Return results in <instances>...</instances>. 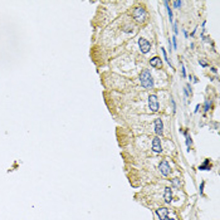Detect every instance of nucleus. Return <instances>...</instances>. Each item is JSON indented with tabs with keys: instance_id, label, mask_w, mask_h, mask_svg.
Returning a JSON list of instances; mask_svg holds the SVG:
<instances>
[{
	"instance_id": "obj_1",
	"label": "nucleus",
	"mask_w": 220,
	"mask_h": 220,
	"mask_svg": "<svg viewBox=\"0 0 220 220\" xmlns=\"http://www.w3.org/2000/svg\"><path fill=\"white\" fill-rule=\"evenodd\" d=\"M140 82L143 88H152L154 87V78L151 75V72L148 69H143L140 74Z\"/></svg>"
},
{
	"instance_id": "obj_2",
	"label": "nucleus",
	"mask_w": 220,
	"mask_h": 220,
	"mask_svg": "<svg viewBox=\"0 0 220 220\" xmlns=\"http://www.w3.org/2000/svg\"><path fill=\"white\" fill-rule=\"evenodd\" d=\"M146 15H147V13L142 6H137V8L133 10V18L138 23H143L145 19H146Z\"/></svg>"
},
{
	"instance_id": "obj_3",
	"label": "nucleus",
	"mask_w": 220,
	"mask_h": 220,
	"mask_svg": "<svg viewBox=\"0 0 220 220\" xmlns=\"http://www.w3.org/2000/svg\"><path fill=\"white\" fill-rule=\"evenodd\" d=\"M148 108L152 112H157V111H159L160 104H159V99H157L156 94H150V96H148Z\"/></svg>"
},
{
	"instance_id": "obj_4",
	"label": "nucleus",
	"mask_w": 220,
	"mask_h": 220,
	"mask_svg": "<svg viewBox=\"0 0 220 220\" xmlns=\"http://www.w3.org/2000/svg\"><path fill=\"white\" fill-rule=\"evenodd\" d=\"M138 47H140L141 53L147 54L150 52V49H151V44H150V42L147 39H145V38H140V39H138Z\"/></svg>"
},
{
	"instance_id": "obj_5",
	"label": "nucleus",
	"mask_w": 220,
	"mask_h": 220,
	"mask_svg": "<svg viewBox=\"0 0 220 220\" xmlns=\"http://www.w3.org/2000/svg\"><path fill=\"white\" fill-rule=\"evenodd\" d=\"M159 170H160V172H161L162 176H169L170 172H171V167H170L167 161H162L159 165Z\"/></svg>"
},
{
	"instance_id": "obj_6",
	"label": "nucleus",
	"mask_w": 220,
	"mask_h": 220,
	"mask_svg": "<svg viewBox=\"0 0 220 220\" xmlns=\"http://www.w3.org/2000/svg\"><path fill=\"white\" fill-rule=\"evenodd\" d=\"M152 151H154L155 154H160V152H162L161 140H160L159 136L154 137V140H152Z\"/></svg>"
},
{
	"instance_id": "obj_7",
	"label": "nucleus",
	"mask_w": 220,
	"mask_h": 220,
	"mask_svg": "<svg viewBox=\"0 0 220 220\" xmlns=\"http://www.w3.org/2000/svg\"><path fill=\"white\" fill-rule=\"evenodd\" d=\"M155 132L157 136H162V133H163V122L161 118L155 119Z\"/></svg>"
},
{
	"instance_id": "obj_8",
	"label": "nucleus",
	"mask_w": 220,
	"mask_h": 220,
	"mask_svg": "<svg viewBox=\"0 0 220 220\" xmlns=\"http://www.w3.org/2000/svg\"><path fill=\"white\" fill-rule=\"evenodd\" d=\"M156 215L159 216L160 220H167L169 209H167V207H160V209L156 210Z\"/></svg>"
},
{
	"instance_id": "obj_9",
	"label": "nucleus",
	"mask_w": 220,
	"mask_h": 220,
	"mask_svg": "<svg viewBox=\"0 0 220 220\" xmlns=\"http://www.w3.org/2000/svg\"><path fill=\"white\" fill-rule=\"evenodd\" d=\"M163 199H165V201L167 204H171V201H172V190H171V187H165Z\"/></svg>"
},
{
	"instance_id": "obj_10",
	"label": "nucleus",
	"mask_w": 220,
	"mask_h": 220,
	"mask_svg": "<svg viewBox=\"0 0 220 220\" xmlns=\"http://www.w3.org/2000/svg\"><path fill=\"white\" fill-rule=\"evenodd\" d=\"M150 64L154 68H162V59L160 57H154V58L150 60Z\"/></svg>"
},
{
	"instance_id": "obj_11",
	"label": "nucleus",
	"mask_w": 220,
	"mask_h": 220,
	"mask_svg": "<svg viewBox=\"0 0 220 220\" xmlns=\"http://www.w3.org/2000/svg\"><path fill=\"white\" fill-rule=\"evenodd\" d=\"M199 170H201V171H210V170H211L210 160L206 159V160L204 161V163H201V165L199 166Z\"/></svg>"
},
{
	"instance_id": "obj_12",
	"label": "nucleus",
	"mask_w": 220,
	"mask_h": 220,
	"mask_svg": "<svg viewBox=\"0 0 220 220\" xmlns=\"http://www.w3.org/2000/svg\"><path fill=\"white\" fill-rule=\"evenodd\" d=\"M163 4H165V6H166V9H167V14H169V20H170V23H174V15H172V10H171V8H170V3L169 1H163Z\"/></svg>"
},
{
	"instance_id": "obj_13",
	"label": "nucleus",
	"mask_w": 220,
	"mask_h": 220,
	"mask_svg": "<svg viewBox=\"0 0 220 220\" xmlns=\"http://www.w3.org/2000/svg\"><path fill=\"white\" fill-rule=\"evenodd\" d=\"M184 135H185V137H186V146H187V151H190V146H191V143H192V140H191L190 135H189L186 131L184 132Z\"/></svg>"
},
{
	"instance_id": "obj_14",
	"label": "nucleus",
	"mask_w": 220,
	"mask_h": 220,
	"mask_svg": "<svg viewBox=\"0 0 220 220\" xmlns=\"http://www.w3.org/2000/svg\"><path fill=\"white\" fill-rule=\"evenodd\" d=\"M211 106H213V102L210 99H207L206 102H205V104H204V111L205 112H207V111H210V108H211Z\"/></svg>"
},
{
	"instance_id": "obj_15",
	"label": "nucleus",
	"mask_w": 220,
	"mask_h": 220,
	"mask_svg": "<svg viewBox=\"0 0 220 220\" xmlns=\"http://www.w3.org/2000/svg\"><path fill=\"white\" fill-rule=\"evenodd\" d=\"M170 181H171V184L175 187H180L181 186V180H179V179H172V180H170Z\"/></svg>"
},
{
	"instance_id": "obj_16",
	"label": "nucleus",
	"mask_w": 220,
	"mask_h": 220,
	"mask_svg": "<svg viewBox=\"0 0 220 220\" xmlns=\"http://www.w3.org/2000/svg\"><path fill=\"white\" fill-rule=\"evenodd\" d=\"M161 52H162V54H163V59H165L167 64H169L170 67H171V62H170V60L167 59V54H166V50H165V48H161Z\"/></svg>"
},
{
	"instance_id": "obj_17",
	"label": "nucleus",
	"mask_w": 220,
	"mask_h": 220,
	"mask_svg": "<svg viewBox=\"0 0 220 220\" xmlns=\"http://www.w3.org/2000/svg\"><path fill=\"white\" fill-rule=\"evenodd\" d=\"M204 187H205V181H203L200 184V186H199V192H200V195H203V192H204Z\"/></svg>"
},
{
	"instance_id": "obj_18",
	"label": "nucleus",
	"mask_w": 220,
	"mask_h": 220,
	"mask_svg": "<svg viewBox=\"0 0 220 220\" xmlns=\"http://www.w3.org/2000/svg\"><path fill=\"white\" fill-rule=\"evenodd\" d=\"M172 48L174 49H177V40H176V37H172Z\"/></svg>"
},
{
	"instance_id": "obj_19",
	"label": "nucleus",
	"mask_w": 220,
	"mask_h": 220,
	"mask_svg": "<svg viewBox=\"0 0 220 220\" xmlns=\"http://www.w3.org/2000/svg\"><path fill=\"white\" fill-rule=\"evenodd\" d=\"M172 29H174V33L177 34L179 33V29H177V23H172Z\"/></svg>"
},
{
	"instance_id": "obj_20",
	"label": "nucleus",
	"mask_w": 220,
	"mask_h": 220,
	"mask_svg": "<svg viewBox=\"0 0 220 220\" xmlns=\"http://www.w3.org/2000/svg\"><path fill=\"white\" fill-rule=\"evenodd\" d=\"M172 5H174V8L177 9V8H180V6L182 5V1H174V3H172Z\"/></svg>"
},
{
	"instance_id": "obj_21",
	"label": "nucleus",
	"mask_w": 220,
	"mask_h": 220,
	"mask_svg": "<svg viewBox=\"0 0 220 220\" xmlns=\"http://www.w3.org/2000/svg\"><path fill=\"white\" fill-rule=\"evenodd\" d=\"M181 72H182V77L186 78V69H185V67H184L182 63H181Z\"/></svg>"
},
{
	"instance_id": "obj_22",
	"label": "nucleus",
	"mask_w": 220,
	"mask_h": 220,
	"mask_svg": "<svg viewBox=\"0 0 220 220\" xmlns=\"http://www.w3.org/2000/svg\"><path fill=\"white\" fill-rule=\"evenodd\" d=\"M171 104H172V112L175 113L176 112V103H175V101H174L172 97H171Z\"/></svg>"
},
{
	"instance_id": "obj_23",
	"label": "nucleus",
	"mask_w": 220,
	"mask_h": 220,
	"mask_svg": "<svg viewBox=\"0 0 220 220\" xmlns=\"http://www.w3.org/2000/svg\"><path fill=\"white\" fill-rule=\"evenodd\" d=\"M199 63H200V64L203 66V67H207V63H206L204 59H200V60H199Z\"/></svg>"
},
{
	"instance_id": "obj_24",
	"label": "nucleus",
	"mask_w": 220,
	"mask_h": 220,
	"mask_svg": "<svg viewBox=\"0 0 220 220\" xmlns=\"http://www.w3.org/2000/svg\"><path fill=\"white\" fill-rule=\"evenodd\" d=\"M131 30H132V27H131V28H130V27H126V29H125L126 33H128V31H131Z\"/></svg>"
},
{
	"instance_id": "obj_25",
	"label": "nucleus",
	"mask_w": 220,
	"mask_h": 220,
	"mask_svg": "<svg viewBox=\"0 0 220 220\" xmlns=\"http://www.w3.org/2000/svg\"><path fill=\"white\" fill-rule=\"evenodd\" d=\"M182 33H184V35H185V37H186V38H187V37H189V34H187V31H186V30H185V29H184V30H182Z\"/></svg>"
},
{
	"instance_id": "obj_26",
	"label": "nucleus",
	"mask_w": 220,
	"mask_h": 220,
	"mask_svg": "<svg viewBox=\"0 0 220 220\" xmlns=\"http://www.w3.org/2000/svg\"><path fill=\"white\" fill-rule=\"evenodd\" d=\"M169 48H170V52H171V40L169 39Z\"/></svg>"
},
{
	"instance_id": "obj_27",
	"label": "nucleus",
	"mask_w": 220,
	"mask_h": 220,
	"mask_svg": "<svg viewBox=\"0 0 220 220\" xmlns=\"http://www.w3.org/2000/svg\"><path fill=\"white\" fill-rule=\"evenodd\" d=\"M199 108H200V104H198V106H196V108H195V112H198V111H199Z\"/></svg>"
},
{
	"instance_id": "obj_28",
	"label": "nucleus",
	"mask_w": 220,
	"mask_h": 220,
	"mask_svg": "<svg viewBox=\"0 0 220 220\" xmlns=\"http://www.w3.org/2000/svg\"><path fill=\"white\" fill-rule=\"evenodd\" d=\"M167 220H175V219H167Z\"/></svg>"
}]
</instances>
